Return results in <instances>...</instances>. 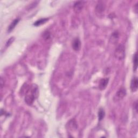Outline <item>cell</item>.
Listing matches in <instances>:
<instances>
[{
	"label": "cell",
	"mask_w": 138,
	"mask_h": 138,
	"mask_svg": "<svg viewBox=\"0 0 138 138\" xmlns=\"http://www.w3.org/2000/svg\"><path fill=\"white\" fill-rule=\"evenodd\" d=\"M104 10H105L104 4L102 2H98L96 8L97 14H99L100 15L102 14L103 12L104 11Z\"/></svg>",
	"instance_id": "7"
},
{
	"label": "cell",
	"mask_w": 138,
	"mask_h": 138,
	"mask_svg": "<svg viewBox=\"0 0 138 138\" xmlns=\"http://www.w3.org/2000/svg\"><path fill=\"white\" fill-rule=\"evenodd\" d=\"M19 20H20V19L19 18H17V19H15V20L13 21L10 24V25L8 27V32H11L13 29H14L15 27L16 26V25L18 23Z\"/></svg>",
	"instance_id": "9"
},
{
	"label": "cell",
	"mask_w": 138,
	"mask_h": 138,
	"mask_svg": "<svg viewBox=\"0 0 138 138\" xmlns=\"http://www.w3.org/2000/svg\"><path fill=\"white\" fill-rule=\"evenodd\" d=\"M126 89H124V88H121L117 91V92L116 93L114 97L116 98H114V100L116 99V101L120 100L122 99V98H124V97L126 96Z\"/></svg>",
	"instance_id": "3"
},
{
	"label": "cell",
	"mask_w": 138,
	"mask_h": 138,
	"mask_svg": "<svg viewBox=\"0 0 138 138\" xmlns=\"http://www.w3.org/2000/svg\"><path fill=\"white\" fill-rule=\"evenodd\" d=\"M105 115V111L103 108H100L99 110V111H98V119H99V121H101L103 119V118H104Z\"/></svg>",
	"instance_id": "11"
},
{
	"label": "cell",
	"mask_w": 138,
	"mask_h": 138,
	"mask_svg": "<svg viewBox=\"0 0 138 138\" xmlns=\"http://www.w3.org/2000/svg\"><path fill=\"white\" fill-rule=\"evenodd\" d=\"M116 58L119 60H122L125 57V48L123 45H119L116 49L114 53Z\"/></svg>",
	"instance_id": "2"
},
{
	"label": "cell",
	"mask_w": 138,
	"mask_h": 138,
	"mask_svg": "<svg viewBox=\"0 0 138 138\" xmlns=\"http://www.w3.org/2000/svg\"><path fill=\"white\" fill-rule=\"evenodd\" d=\"M38 88L32 85L27 91L25 97V101L28 105H31L38 96Z\"/></svg>",
	"instance_id": "1"
},
{
	"label": "cell",
	"mask_w": 138,
	"mask_h": 138,
	"mask_svg": "<svg viewBox=\"0 0 138 138\" xmlns=\"http://www.w3.org/2000/svg\"><path fill=\"white\" fill-rule=\"evenodd\" d=\"M84 6V1H77L75 2L74 5V9L75 12L79 13L83 9Z\"/></svg>",
	"instance_id": "5"
},
{
	"label": "cell",
	"mask_w": 138,
	"mask_h": 138,
	"mask_svg": "<svg viewBox=\"0 0 138 138\" xmlns=\"http://www.w3.org/2000/svg\"><path fill=\"white\" fill-rule=\"evenodd\" d=\"M48 20H49L48 18H42V19H39V20L37 21L35 23H34V25L36 26V27H38V26H39L46 23Z\"/></svg>",
	"instance_id": "10"
},
{
	"label": "cell",
	"mask_w": 138,
	"mask_h": 138,
	"mask_svg": "<svg viewBox=\"0 0 138 138\" xmlns=\"http://www.w3.org/2000/svg\"><path fill=\"white\" fill-rule=\"evenodd\" d=\"M118 38H119V34H118V32L115 31L112 34L111 39L112 40V43H115L117 41Z\"/></svg>",
	"instance_id": "12"
},
{
	"label": "cell",
	"mask_w": 138,
	"mask_h": 138,
	"mask_svg": "<svg viewBox=\"0 0 138 138\" xmlns=\"http://www.w3.org/2000/svg\"><path fill=\"white\" fill-rule=\"evenodd\" d=\"M72 47L76 51H79L81 48V42L79 38H75L72 43Z\"/></svg>",
	"instance_id": "4"
},
{
	"label": "cell",
	"mask_w": 138,
	"mask_h": 138,
	"mask_svg": "<svg viewBox=\"0 0 138 138\" xmlns=\"http://www.w3.org/2000/svg\"><path fill=\"white\" fill-rule=\"evenodd\" d=\"M137 68V55L135 53L133 57V71H136Z\"/></svg>",
	"instance_id": "13"
},
{
	"label": "cell",
	"mask_w": 138,
	"mask_h": 138,
	"mask_svg": "<svg viewBox=\"0 0 138 138\" xmlns=\"http://www.w3.org/2000/svg\"><path fill=\"white\" fill-rule=\"evenodd\" d=\"M3 79H2V78H1V88H2L3 86Z\"/></svg>",
	"instance_id": "16"
},
{
	"label": "cell",
	"mask_w": 138,
	"mask_h": 138,
	"mask_svg": "<svg viewBox=\"0 0 138 138\" xmlns=\"http://www.w3.org/2000/svg\"><path fill=\"white\" fill-rule=\"evenodd\" d=\"M135 12L136 13H137V3L135 4Z\"/></svg>",
	"instance_id": "15"
},
{
	"label": "cell",
	"mask_w": 138,
	"mask_h": 138,
	"mask_svg": "<svg viewBox=\"0 0 138 138\" xmlns=\"http://www.w3.org/2000/svg\"><path fill=\"white\" fill-rule=\"evenodd\" d=\"M50 33L49 31H46L44 32L43 37L44 38L45 40H49V39L50 38Z\"/></svg>",
	"instance_id": "14"
},
{
	"label": "cell",
	"mask_w": 138,
	"mask_h": 138,
	"mask_svg": "<svg viewBox=\"0 0 138 138\" xmlns=\"http://www.w3.org/2000/svg\"><path fill=\"white\" fill-rule=\"evenodd\" d=\"M137 79L136 77H134L132 79V80L131 81L130 83V90L132 92H136L137 90Z\"/></svg>",
	"instance_id": "6"
},
{
	"label": "cell",
	"mask_w": 138,
	"mask_h": 138,
	"mask_svg": "<svg viewBox=\"0 0 138 138\" xmlns=\"http://www.w3.org/2000/svg\"><path fill=\"white\" fill-rule=\"evenodd\" d=\"M108 78H103L100 81L99 84V88L100 90H103L106 88L107 85L108 83Z\"/></svg>",
	"instance_id": "8"
}]
</instances>
